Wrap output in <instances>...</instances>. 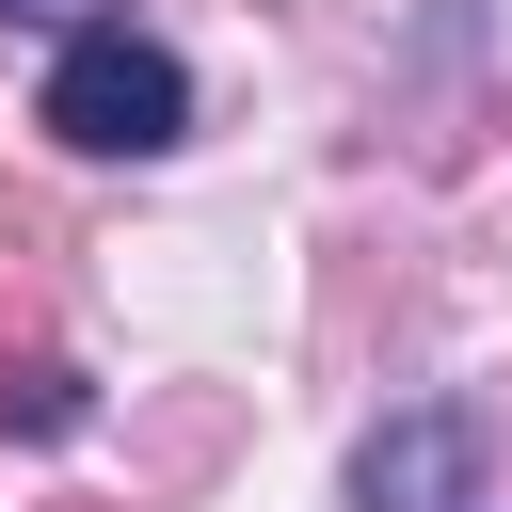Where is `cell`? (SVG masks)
<instances>
[{
	"label": "cell",
	"mask_w": 512,
	"mask_h": 512,
	"mask_svg": "<svg viewBox=\"0 0 512 512\" xmlns=\"http://www.w3.org/2000/svg\"><path fill=\"white\" fill-rule=\"evenodd\" d=\"M32 128H48V144H80V160H176V144H192V64H176L160 32L96 16V32H64V48H48Z\"/></svg>",
	"instance_id": "1"
},
{
	"label": "cell",
	"mask_w": 512,
	"mask_h": 512,
	"mask_svg": "<svg viewBox=\"0 0 512 512\" xmlns=\"http://www.w3.org/2000/svg\"><path fill=\"white\" fill-rule=\"evenodd\" d=\"M464 480H480V432L448 400H416V416H384L352 448V512H464Z\"/></svg>",
	"instance_id": "2"
},
{
	"label": "cell",
	"mask_w": 512,
	"mask_h": 512,
	"mask_svg": "<svg viewBox=\"0 0 512 512\" xmlns=\"http://www.w3.org/2000/svg\"><path fill=\"white\" fill-rule=\"evenodd\" d=\"M0 416H16V432H80V368H16Z\"/></svg>",
	"instance_id": "3"
},
{
	"label": "cell",
	"mask_w": 512,
	"mask_h": 512,
	"mask_svg": "<svg viewBox=\"0 0 512 512\" xmlns=\"http://www.w3.org/2000/svg\"><path fill=\"white\" fill-rule=\"evenodd\" d=\"M0 16H64V32H96V16H112V0H0Z\"/></svg>",
	"instance_id": "4"
}]
</instances>
